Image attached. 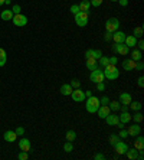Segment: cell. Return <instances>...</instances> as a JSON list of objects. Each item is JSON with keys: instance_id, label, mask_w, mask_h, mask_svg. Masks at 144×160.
<instances>
[{"instance_id": "obj_1", "label": "cell", "mask_w": 144, "mask_h": 160, "mask_svg": "<svg viewBox=\"0 0 144 160\" xmlns=\"http://www.w3.org/2000/svg\"><path fill=\"white\" fill-rule=\"evenodd\" d=\"M104 78L105 80H108V81H114V80H117L120 76V71L117 69V67L115 65H111V63H108L107 67L104 68Z\"/></svg>"}, {"instance_id": "obj_2", "label": "cell", "mask_w": 144, "mask_h": 160, "mask_svg": "<svg viewBox=\"0 0 144 160\" xmlns=\"http://www.w3.org/2000/svg\"><path fill=\"white\" fill-rule=\"evenodd\" d=\"M99 98H97V97H94V95H91V97H88V100H86V102H85V108H86V111L89 114H94V113H97L98 111V108H99Z\"/></svg>"}, {"instance_id": "obj_3", "label": "cell", "mask_w": 144, "mask_h": 160, "mask_svg": "<svg viewBox=\"0 0 144 160\" xmlns=\"http://www.w3.org/2000/svg\"><path fill=\"white\" fill-rule=\"evenodd\" d=\"M88 20H89V13L88 12H78L75 15V23L79 28H85L88 25Z\"/></svg>"}, {"instance_id": "obj_4", "label": "cell", "mask_w": 144, "mask_h": 160, "mask_svg": "<svg viewBox=\"0 0 144 160\" xmlns=\"http://www.w3.org/2000/svg\"><path fill=\"white\" fill-rule=\"evenodd\" d=\"M118 29H120V20L117 17H111V19H108V20L105 22V30H107V32L114 33L115 30H118Z\"/></svg>"}, {"instance_id": "obj_5", "label": "cell", "mask_w": 144, "mask_h": 160, "mask_svg": "<svg viewBox=\"0 0 144 160\" xmlns=\"http://www.w3.org/2000/svg\"><path fill=\"white\" fill-rule=\"evenodd\" d=\"M89 80L94 82V84H98V82H104V72L103 69H99V68H97V69H94V71H91L89 74Z\"/></svg>"}, {"instance_id": "obj_6", "label": "cell", "mask_w": 144, "mask_h": 160, "mask_svg": "<svg viewBox=\"0 0 144 160\" xmlns=\"http://www.w3.org/2000/svg\"><path fill=\"white\" fill-rule=\"evenodd\" d=\"M112 52L117 55L125 56V55L130 54V48H128L125 43H114V45H112Z\"/></svg>"}, {"instance_id": "obj_7", "label": "cell", "mask_w": 144, "mask_h": 160, "mask_svg": "<svg viewBox=\"0 0 144 160\" xmlns=\"http://www.w3.org/2000/svg\"><path fill=\"white\" fill-rule=\"evenodd\" d=\"M12 22H13V25L17 26V28H23V26L28 25V17H26L25 15H22V13H16V15L13 16Z\"/></svg>"}, {"instance_id": "obj_8", "label": "cell", "mask_w": 144, "mask_h": 160, "mask_svg": "<svg viewBox=\"0 0 144 160\" xmlns=\"http://www.w3.org/2000/svg\"><path fill=\"white\" fill-rule=\"evenodd\" d=\"M71 98H72L75 102H82V101H85V93H84L81 88H75V89H72V93H71Z\"/></svg>"}, {"instance_id": "obj_9", "label": "cell", "mask_w": 144, "mask_h": 160, "mask_svg": "<svg viewBox=\"0 0 144 160\" xmlns=\"http://www.w3.org/2000/svg\"><path fill=\"white\" fill-rule=\"evenodd\" d=\"M114 149H115V152H117V154H125V152L128 150V146L125 141L118 140V141L114 144Z\"/></svg>"}, {"instance_id": "obj_10", "label": "cell", "mask_w": 144, "mask_h": 160, "mask_svg": "<svg viewBox=\"0 0 144 160\" xmlns=\"http://www.w3.org/2000/svg\"><path fill=\"white\" fill-rule=\"evenodd\" d=\"M127 133H128V136H131V137H136V136H138L141 133L140 124H138V123H134L133 126H130L127 128Z\"/></svg>"}, {"instance_id": "obj_11", "label": "cell", "mask_w": 144, "mask_h": 160, "mask_svg": "<svg viewBox=\"0 0 144 160\" xmlns=\"http://www.w3.org/2000/svg\"><path fill=\"white\" fill-rule=\"evenodd\" d=\"M104 120H105V123H107L108 126H117V124L120 123L118 115H117V114H114L112 111H111L110 114H108V115H107L105 118H104Z\"/></svg>"}, {"instance_id": "obj_12", "label": "cell", "mask_w": 144, "mask_h": 160, "mask_svg": "<svg viewBox=\"0 0 144 160\" xmlns=\"http://www.w3.org/2000/svg\"><path fill=\"white\" fill-rule=\"evenodd\" d=\"M19 149L22 152H30L32 150V143L29 141V139H20L19 140Z\"/></svg>"}, {"instance_id": "obj_13", "label": "cell", "mask_w": 144, "mask_h": 160, "mask_svg": "<svg viewBox=\"0 0 144 160\" xmlns=\"http://www.w3.org/2000/svg\"><path fill=\"white\" fill-rule=\"evenodd\" d=\"M103 56V54H101V51H98V49H88V51H85V58H92V59H97L98 61L99 58Z\"/></svg>"}, {"instance_id": "obj_14", "label": "cell", "mask_w": 144, "mask_h": 160, "mask_svg": "<svg viewBox=\"0 0 144 160\" xmlns=\"http://www.w3.org/2000/svg\"><path fill=\"white\" fill-rule=\"evenodd\" d=\"M120 104H123V106H130V102L133 101L131 98V94L130 93H121L120 94Z\"/></svg>"}, {"instance_id": "obj_15", "label": "cell", "mask_w": 144, "mask_h": 160, "mask_svg": "<svg viewBox=\"0 0 144 160\" xmlns=\"http://www.w3.org/2000/svg\"><path fill=\"white\" fill-rule=\"evenodd\" d=\"M125 36H127V35L124 33V32H121V30H115L114 33H112V41H114V43H124Z\"/></svg>"}, {"instance_id": "obj_16", "label": "cell", "mask_w": 144, "mask_h": 160, "mask_svg": "<svg viewBox=\"0 0 144 160\" xmlns=\"http://www.w3.org/2000/svg\"><path fill=\"white\" fill-rule=\"evenodd\" d=\"M136 61H133L131 58H127L123 61V68L125 71H134L136 69Z\"/></svg>"}, {"instance_id": "obj_17", "label": "cell", "mask_w": 144, "mask_h": 160, "mask_svg": "<svg viewBox=\"0 0 144 160\" xmlns=\"http://www.w3.org/2000/svg\"><path fill=\"white\" fill-rule=\"evenodd\" d=\"M3 139L6 140L7 143H15V141L17 140V134L15 133V131H12V130H7V131H4Z\"/></svg>"}, {"instance_id": "obj_18", "label": "cell", "mask_w": 144, "mask_h": 160, "mask_svg": "<svg viewBox=\"0 0 144 160\" xmlns=\"http://www.w3.org/2000/svg\"><path fill=\"white\" fill-rule=\"evenodd\" d=\"M97 113H98V117L99 118H105L108 115V114L111 113V110H110V107L108 106H99V108H98V111H97Z\"/></svg>"}, {"instance_id": "obj_19", "label": "cell", "mask_w": 144, "mask_h": 160, "mask_svg": "<svg viewBox=\"0 0 144 160\" xmlns=\"http://www.w3.org/2000/svg\"><path fill=\"white\" fill-rule=\"evenodd\" d=\"M124 43H125V45H127L130 49H131V48H136L137 38H134L133 35H128V36H125V39H124Z\"/></svg>"}, {"instance_id": "obj_20", "label": "cell", "mask_w": 144, "mask_h": 160, "mask_svg": "<svg viewBox=\"0 0 144 160\" xmlns=\"http://www.w3.org/2000/svg\"><path fill=\"white\" fill-rule=\"evenodd\" d=\"M137 139H136V141H134V149H137L138 152L140 150H144V137L143 136H136Z\"/></svg>"}, {"instance_id": "obj_21", "label": "cell", "mask_w": 144, "mask_h": 160, "mask_svg": "<svg viewBox=\"0 0 144 160\" xmlns=\"http://www.w3.org/2000/svg\"><path fill=\"white\" fill-rule=\"evenodd\" d=\"M13 16H15V13L12 12V9H6V10H3V12H2V15H0V17H2L3 20H6V22L12 20Z\"/></svg>"}, {"instance_id": "obj_22", "label": "cell", "mask_w": 144, "mask_h": 160, "mask_svg": "<svg viewBox=\"0 0 144 160\" xmlns=\"http://www.w3.org/2000/svg\"><path fill=\"white\" fill-rule=\"evenodd\" d=\"M85 67L88 68V69H91V71H94V69H97L98 67V62H97V59H92V58H88L85 62Z\"/></svg>"}, {"instance_id": "obj_23", "label": "cell", "mask_w": 144, "mask_h": 160, "mask_svg": "<svg viewBox=\"0 0 144 160\" xmlns=\"http://www.w3.org/2000/svg\"><path fill=\"white\" fill-rule=\"evenodd\" d=\"M120 118V123H124V124H127V123L131 121V114L128 113V111H123V113L118 115Z\"/></svg>"}, {"instance_id": "obj_24", "label": "cell", "mask_w": 144, "mask_h": 160, "mask_svg": "<svg viewBox=\"0 0 144 160\" xmlns=\"http://www.w3.org/2000/svg\"><path fill=\"white\" fill-rule=\"evenodd\" d=\"M125 156L130 160H137L138 159V150L137 149H128L127 152H125Z\"/></svg>"}, {"instance_id": "obj_25", "label": "cell", "mask_w": 144, "mask_h": 160, "mask_svg": "<svg viewBox=\"0 0 144 160\" xmlns=\"http://www.w3.org/2000/svg\"><path fill=\"white\" fill-rule=\"evenodd\" d=\"M72 87H71V84H63L61 87V89H59V93L62 94V95H66V97H68V95H71V93H72Z\"/></svg>"}, {"instance_id": "obj_26", "label": "cell", "mask_w": 144, "mask_h": 160, "mask_svg": "<svg viewBox=\"0 0 144 160\" xmlns=\"http://www.w3.org/2000/svg\"><path fill=\"white\" fill-rule=\"evenodd\" d=\"M131 59H133V61H136V62L143 59V54H141L140 49H137V48L133 49V51H131Z\"/></svg>"}, {"instance_id": "obj_27", "label": "cell", "mask_w": 144, "mask_h": 160, "mask_svg": "<svg viewBox=\"0 0 144 160\" xmlns=\"http://www.w3.org/2000/svg\"><path fill=\"white\" fill-rule=\"evenodd\" d=\"M78 6H79V12H88L89 13V6H91L89 0H82Z\"/></svg>"}, {"instance_id": "obj_28", "label": "cell", "mask_w": 144, "mask_h": 160, "mask_svg": "<svg viewBox=\"0 0 144 160\" xmlns=\"http://www.w3.org/2000/svg\"><path fill=\"white\" fill-rule=\"evenodd\" d=\"M143 33H144V30H143V28H141V26H137V28H134V30H133V36H134V38H143Z\"/></svg>"}, {"instance_id": "obj_29", "label": "cell", "mask_w": 144, "mask_h": 160, "mask_svg": "<svg viewBox=\"0 0 144 160\" xmlns=\"http://www.w3.org/2000/svg\"><path fill=\"white\" fill-rule=\"evenodd\" d=\"M76 133H75L74 130H68L66 131V141H75L76 140Z\"/></svg>"}, {"instance_id": "obj_30", "label": "cell", "mask_w": 144, "mask_h": 160, "mask_svg": "<svg viewBox=\"0 0 144 160\" xmlns=\"http://www.w3.org/2000/svg\"><path fill=\"white\" fill-rule=\"evenodd\" d=\"M141 107H143V104L138 101H131L130 102V106H128V108H131L133 111H140Z\"/></svg>"}, {"instance_id": "obj_31", "label": "cell", "mask_w": 144, "mask_h": 160, "mask_svg": "<svg viewBox=\"0 0 144 160\" xmlns=\"http://www.w3.org/2000/svg\"><path fill=\"white\" fill-rule=\"evenodd\" d=\"M134 115H131V120H134V123H138V124H140L141 121H143V114L140 113V111H134Z\"/></svg>"}, {"instance_id": "obj_32", "label": "cell", "mask_w": 144, "mask_h": 160, "mask_svg": "<svg viewBox=\"0 0 144 160\" xmlns=\"http://www.w3.org/2000/svg\"><path fill=\"white\" fill-rule=\"evenodd\" d=\"M108 107H110L111 111H118L120 107H121V104H120V101H110L108 102Z\"/></svg>"}, {"instance_id": "obj_33", "label": "cell", "mask_w": 144, "mask_h": 160, "mask_svg": "<svg viewBox=\"0 0 144 160\" xmlns=\"http://www.w3.org/2000/svg\"><path fill=\"white\" fill-rule=\"evenodd\" d=\"M63 150H65L66 153L72 152V150H74V144H72V141H66V143L63 144Z\"/></svg>"}, {"instance_id": "obj_34", "label": "cell", "mask_w": 144, "mask_h": 160, "mask_svg": "<svg viewBox=\"0 0 144 160\" xmlns=\"http://www.w3.org/2000/svg\"><path fill=\"white\" fill-rule=\"evenodd\" d=\"M98 61H99V63H101V67L103 68H105L108 63H110V58H108V56H101Z\"/></svg>"}, {"instance_id": "obj_35", "label": "cell", "mask_w": 144, "mask_h": 160, "mask_svg": "<svg viewBox=\"0 0 144 160\" xmlns=\"http://www.w3.org/2000/svg\"><path fill=\"white\" fill-rule=\"evenodd\" d=\"M118 140H121L118 137V134H111V137H110V144H111V146H114V144L117 143Z\"/></svg>"}, {"instance_id": "obj_36", "label": "cell", "mask_w": 144, "mask_h": 160, "mask_svg": "<svg viewBox=\"0 0 144 160\" xmlns=\"http://www.w3.org/2000/svg\"><path fill=\"white\" fill-rule=\"evenodd\" d=\"M17 159H19V160H28L29 159L28 152H22V150H20V153L17 154Z\"/></svg>"}, {"instance_id": "obj_37", "label": "cell", "mask_w": 144, "mask_h": 160, "mask_svg": "<svg viewBox=\"0 0 144 160\" xmlns=\"http://www.w3.org/2000/svg\"><path fill=\"white\" fill-rule=\"evenodd\" d=\"M118 137H120V139H127V137H128V133H127V130H125V128H120Z\"/></svg>"}, {"instance_id": "obj_38", "label": "cell", "mask_w": 144, "mask_h": 160, "mask_svg": "<svg viewBox=\"0 0 144 160\" xmlns=\"http://www.w3.org/2000/svg\"><path fill=\"white\" fill-rule=\"evenodd\" d=\"M69 10H71V13H72V15L75 16V15H76V13L79 12V6H78V4H72Z\"/></svg>"}, {"instance_id": "obj_39", "label": "cell", "mask_w": 144, "mask_h": 160, "mask_svg": "<svg viewBox=\"0 0 144 160\" xmlns=\"http://www.w3.org/2000/svg\"><path fill=\"white\" fill-rule=\"evenodd\" d=\"M104 41H105V42H111L112 41V33L111 32H105V35H104Z\"/></svg>"}, {"instance_id": "obj_40", "label": "cell", "mask_w": 144, "mask_h": 160, "mask_svg": "<svg viewBox=\"0 0 144 160\" xmlns=\"http://www.w3.org/2000/svg\"><path fill=\"white\" fill-rule=\"evenodd\" d=\"M71 87H72V88H79V87H81V82H79L78 80H72L71 81Z\"/></svg>"}, {"instance_id": "obj_41", "label": "cell", "mask_w": 144, "mask_h": 160, "mask_svg": "<svg viewBox=\"0 0 144 160\" xmlns=\"http://www.w3.org/2000/svg\"><path fill=\"white\" fill-rule=\"evenodd\" d=\"M91 6H94V7H98V6H101L103 4V0H89Z\"/></svg>"}, {"instance_id": "obj_42", "label": "cell", "mask_w": 144, "mask_h": 160, "mask_svg": "<svg viewBox=\"0 0 144 160\" xmlns=\"http://www.w3.org/2000/svg\"><path fill=\"white\" fill-rule=\"evenodd\" d=\"M105 88H107V87H105V84H104V82H98V84H97V89H98L99 93H104V91H105Z\"/></svg>"}, {"instance_id": "obj_43", "label": "cell", "mask_w": 144, "mask_h": 160, "mask_svg": "<svg viewBox=\"0 0 144 160\" xmlns=\"http://www.w3.org/2000/svg\"><path fill=\"white\" fill-rule=\"evenodd\" d=\"M108 102H110V98L108 97H101V100H99L101 106H108Z\"/></svg>"}, {"instance_id": "obj_44", "label": "cell", "mask_w": 144, "mask_h": 160, "mask_svg": "<svg viewBox=\"0 0 144 160\" xmlns=\"http://www.w3.org/2000/svg\"><path fill=\"white\" fill-rule=\"evenodd\" d=\"M143 68H144L143 61H137V63H136V71H143Z\"/></svg>"}, {"instance_id": "obj_45", "label": "cell", "mask_w": 144, "mask_h": 160, "mask_svg": "<svg viewBox=\"0 0 144 160\" xmlns=\"http://www.w3.org/2000/svg\"><path fill=\"white\" fill-rule=\"evenodd\" d=\"M15 133H16L17 136H23L25 134V128H23V127H17L16 130H15Z\"/></svg>"}, {"instance_id": "obj_46", "label": "cell", "mask_w": 144, "mask_h": 160, "mask_svg": "<svg viewBox=\"0 0 144 160\" xmlns=\"http://www.w3.org/2000/svg\"><path fill=\"white\" fill-rule=\"evenodd\" d=\"M137 49H140V51H143L144 49V42H143V39H140V41H137Z\"/></svg>"}, {"instance_id": "obj_47", "label": "cell", "mask_w": 144, "mask_h": 160, "mask_svg": "<svg viewBox=\"0 0 144 160\" xmlns=\"http://www.w3.org/2000/svg\"><path fill=\"white\" fill-rule=\"evenodd\" d=\"M137 85H138L140 88H143L144 87V76H138V80H137Z\"/></svg>"}, {"instance_id": "obj_48", "label": "cell", "mask_w": 144, "mask_h": 160, "mask_svg": "<svg viewBox=\"0 0 144 160\" xmlns=\"http://www.w3.org/2000/svg\"><path fill=\"white\" fill-rule=\"evenodd\" d=\"M12 12L16 15V13H20V4H15L12 7Z\"/></svg>"}, {"instance_id": "obj_49", "label": "cell", "mask_w": 144, "mask_h": 160, "mask_svg": "<svg viewBox=\"0 0 144 160\" xmlns=\"http://www.w3.org/2000/svg\"><path fill=\"white\" fill-rule=\"evenodd\" d=\"M110 58V63L111 65H117V62H118V58L117 56H108Z\"/></svg>"}, {"instance_id": "obj_50", "label": "cell", "mask_w": 144, "mask_h": 160, "mask_svg": "<svg viewBox=\"0 0 144 160\" xmlns=\"http://www.w3.org/2000/svg\"><path fill=\"white\" fill-rule=\"evenodd\" d=\"M104 157H105V156H104L103 153H97V154L94 156V159H95V160H103Z\"/></svg>"}, {"instance_id": "obj_51", "label": "cell", "mask_w": 144, "mask_h": 160, "mask_svg": "<svg viewBox=\"0 0 144 160\" xmlns=\"http://www.w3.org/2000/svg\"><path fill=\"white\" fill-rule=\"evenodd\" d=\"M0 58H7V54H6V51H4V49H2V48H0Z\"/></svg>"}, {"instance_id": "obj_52", "label": "cell", "mask_w": 144, "mask_h": 160, "mask_svg": "<svg viewBox=\"0 0 144 160\" xmlns=\"http://www.w3.org/2000/svg\"><path fill=\"white\" fill-rule=\"evenodd\" d=\"M118 3L121 4L123 7H125V6H127V4H128V0H118Z\"/></svg>"}, {"instance_id": "obj_53", "label": "cell", "mask_w": 144, "mask_h": 160, "mask_svg": "<svg viewBox=\"0 0 144 160\" xmlns=\"http://www.w3.org/2000/svg\"><path fill=\"white\" fill-rule=\"evenodd\" d=\"M6 61H7V58H0V67H4V65H6Z\"/></svg>"}, {"instance_id": "obj_54", "label": "cell", "mask_w": 144, "mask_h": 160, "mask_svg": "<svg viewBox=\"0 0 144 160\" xmlns=\"http://www.w3.org/2000/svg\"><path fill=\"white\" fill-rule=\"evenodd\" d=\"M84 93H85V98H88V97H91V95H92V91H91V89H88V91H84Z\"/></svg>"}, {"instance_id": "obj_55", "label": "cell", "mask_w": 144, "mask_h": 160, "mask_svg": "<svg viewBox=\"0 0 144 160\" xmlns=\"http://www.w3.org/2000/svg\"><path fill=\"white\" fill-rule=\"evenodd\" d=\"M4 2H6V0H0V6H3V4H4Z\"/></svg>"}, {"instance_id": "obj_56", "label": "cell", "mask_w": 144, "mask_h": 160, "mask_svg": "<svg viewBox=\"0 0 144 160\" xmlns=\"http://www.w3.org/2000/svg\"><path fill=\"white\" fill-rule=\"evenodd\" d=\"M111 2H118V0H111Z\"/></svg>"}]
</instances>
